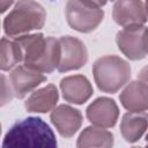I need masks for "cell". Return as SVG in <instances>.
<instances>
[{
    "label": "cell",
    "mask_w": 148,
    "mask_h": 148,
    "mask_svg": "<svg viewBox=\"0 0 148 148\" xmlns=\"http://www.w3.org/2000/svg\"><path fill=\"white\" fill-rule=\"evenodd\" d=\"M46 20L45 9L35 1H18L6 16L3 29L9 37H21L43 28Z\"/></svg>",
    "instance_id": "obj_3"
},
{
    "label": "cell",
    "mask_w": 148,
    "mask_h": 148,
    "mask_svg": "<svg viewBox=\"0 0 148 148\" xmlns=\"http://www.w3.org/2000/svg\"><path fill=\"white\" fill-rule=\"evenodd\" d=\"M60 88L64 98L74 104H82L92 95V87L83 75H72L62 79Z\"/></svg>",
    "instance_id": "obj_12"
},
{
    "label": "cell",
    "mask_w": 148,
    "mask_h": 148,
    "mask_svg": "<svg viewBox=\"0 0 148 148\" xmlns=\"http://www.w3.org/2000/svg\"><path fill=\"white\" fill-rule=\"evenodd\" d=\"M22 61L25 66L40 73H52L60 62V43L54 37L42 34H28L15 38Z\"/></svg>",
    "instance_id": "obj_1"
},
{
    "label": "cell",
    "mask_w": 148,
    "mask_h": 148,
    "mask_svg": "<svg viewBox=\"0 0 148 148\" xmlns=\"http://www.w3.org/2000/svg\"><path fill=\"white\" fill-rule=\"evenodd\" d=\"M145 7H146V12H147V16H148V1L145 2Z\"/></svg>",
    "instance_id": "obj_22"
},
{
    "label": "cell",
    "mask_w": 148,
    "mask_h": 148,
    "mask_svg": "<svg viewBox=\"0 0 148 148\" xmlns=\"http://www.w3.org/2000/svg\"><path fill=\"white\" fill-rule=\"evenodd\" d=\"M45 80L46 76L43 75V73L25 65L16 66L9 74L10 86L13 88L14 95L17 98H23Z\"/></svg>",
    "instance_id": "obj_9"
},
{
    "label": "cell",
    "mask_w": 148,
    "mask_h": 148,
    "mask_svg": "<svg viewBox=\"0 0 148 148\" xmlns=\"http://www.w3.org/2000/svg\"><path fill=\"white\" fill-rule=\"evenodd\" d=\"M132 148H148V146H147V145H146L145 147H143V146H134V147H132Z\"/></svg>",
    "instance_id": "obj_21"
},
{
    "label": "cell",
    "mask_w": 148,
    "mask_h": 148,
    "mask_svg": "<svg viewBox=\"0 0 148 148\" xmlns=\"http://www.w3.org/2000/svg\"><path fill=\"white\" fill-rule=\"evenodd\" d=\"M112 17L114 22L124 28L143 25L148 20L145 2L134 0H121L113 5Z\"/></svg>",
    "instance_id": "obj_8"
},
{
    "label": "cell",
    "mask_w": 148,
    "mask_h": 148,
    "mask_svg": "<svg viewBox=\"0 0 148 148\" xmlns=\"http://www.w3.org/2000/svg\"><path fill=\"white\" fill-rule=\"evenodd\" d=\"M14 91L12 86L7 82V79L5 75H1V104L5 105L6 103L10 102L13 98Z\"/></svg>",
    "instance_id": "obj_18"
},
{
    "label": "cell",
    "mask_w": 148,
    "mask_h": 148,
    "mask_svg": "<svg viewBox=\"0 0 148 148\" xmlns=\"http://www.w3.org/2000/svg\"><path fill=\"white\" fill-rule=\"evenodd\" d=\"M148 128V113L127 112L124 114L120 124V132L127 142L138 141Z\"/></svg>",
    "instance_id": "obj_15"
},
{
    "label": "cell",
    "mask_w": 148,
    "mask_h": 148,
    "mask_svg": "<svg viewBox=\"0 0 148 148\" xmlns=\"http://www.w3.org/2000/svg\"><path fill=\"white\" fill-rule=\"evenodd\" d=\"M92 74L97 87L109 94L118 91L131 77V66L117 56H104L92 65Z\"/></svg>",
    "instance_id": "obj_4"
},
{
    "label": "cell",
    "mask_w": 148,
    "mask_h": 148,
    "mask_svg": "<svg viewBox=\"0 0 148 148\" xmlns=\"http://www.w3.org/2000/svg\"><path fill=\"white\" fill-rule=\"evenodd\" d=\"M112 147H113L112 133L97 126H89L84 128L76 141V148H112Z\"/></svg>",
    "instance_id": "obj_16"
},
{
    "label": "cell",
    "mask_w": 148,
    "mask_h": 148,
    "mask_svg": "<svg viewBox=\"0 0 148 148\" xmlns=\"http://www.w3.org/2000/svg\"><path fill=\"white\" fill-rule=\"evenodd\" d=\"M22 61V56L17 43L7 38L1 39V69L9 71L14 69L16 65Z\"/></svg>",
    "instance_id": "obj_17"
},
{
    "label": "cell",
    "mask_w": 148,
    "mask_h": 148,
    "mask_svg": "<svg viewBox=\"0 0 148 148\" xmlns=\"http://www.w3.org/2000/svg\"><path fill=\"white\" fill-rule=\"evenodd\" d=\"M116 42L119 50L131 60H140L148 56V28L145 25L121 29Z\"/></svg>",
    "instance_id": "obj_6"
},
{
    "label": "cell",
    "mask_w": 148,
    "mask_h": 148,
    "mask_svg": "<svg viewBox=\"0 0 148 148\" xmlns=\"http://www.w3.org/2000/svg\"><path fill=\"white\" fill-rule=\"evenodd\" d=\"M59 95L56 86L47 84L36 91H34L25 102V109L29 112H38L44 113L51 111L57 102Z\"/></svg>",
    "instance_id": "obj_14"
},
{
    "label": "cell",
    "mask_w": 148,
    "mask_h": 148,
    "mask_svg": "<svg viewBox=\"0 0 148 148\" xmlns=\"http://www.w3.org/2000/svg\"><path fill=\"white\" fill-rule=\"evenodd\" d=\"M121 105L130 112L148 111V86L142 81H132L119 96Z\"/></svg>",
    "instance_id": "obj_13"
},
{
    "label": "cell",
    "mask_w": 148,
    "mask_h": 148,
    "mask_svg": "<svg viewBox=\"0 0 148 148\" xmlns=\"http://www.w3.org/2000/svg\"><path fill=\"white\" fill-rule=\"evenodd\" d=\"M60 43V62L58 71L64 73L79 69L86 65L88 60V51L86 45L77 38L72 36H62Z\"/></svg>",
    "instance_id": "obj_7"
},
{
    "label": "cell",
    "mask_w": 148,
    "mask_h": 148,
    "mask_svg": "<svg viewBox=\"0 0 148 148\" xmlns=\"http://www.w3.org/2000/svg\"><path fill=\"white\" fill-rule=\"evenodd\" d=\"M146 145H147V146H148V134H147V135H146Z\"/></svg>",
    "instance_id": "obj_23"
},
{
    "label": "cell",
    "mask_w": 148,
    "mask_h": 148,
    "mask_svg": "<svg viewBox=\"0 0 148 148\" xmlns=\"http://www.w3.org/2000/svg\"><path fill=\"white\" fill-rule=\"evenodd\" d=\"M118 106L116 102L108 97H99L87 109V118L97 127L106 128L116 125L118 119Z\"/></svg>",
    "instance_id": "obj_10"
},
{
    "label": "cell",
    "mask_w": 148,
    "mask_h": 148,
    "mask_svg": "<svg viewBox=\"0 0 148 148\" xmlns=\"http://www.w3.org/2000/svg\"><path fill=\"white\" fill-rule=\"evenodd\" d=\"M103 5H105V2L68 1L65 13L69 27L80 32H90L95 30L104 17V12L102 9Z\"/></svg>",
    "instance_id": "obj_5"
},
{
    "label": "cell",
    "mask_w": 148,
    "mask_h": 148,
    "mask_svg": "<svg viewBox=\"0 0 148 148\" xmlns=\"http://www.w3.org/2000/svg\"><path fill=\"white\" fill-rule=\"evenodd\" d=\"M13 2L12 1H5V0H0V9H1V13H3L6 9H7V7H9L10 5H12Z\"/></svg>",
    "instance_id": "obj_20"
},
{
    "label": "cell",
    "mask_w": 148,
    "mask_h": 148,
    "mask_svg": "<svg viewBox=\"0 0 148 148\" xmlns=\"http://www.w3.org/2000/svg\"><path fill=\"white\" fill-rule=\"evenodd\" d=\"M139 80L142 81L143 83H146V84L148 86V65L145 66V67L140 71V73H139Z\"/></svg>",
    "instance_id": "obj_19"
},
{
    "label": "cell",
    "mask_w": 148,
    "mask_h": 148,
    "mask_svg": "<svg viewBox=\"0 0 148 148\" xmlns=\"http://www.w3.org/2000/svg\"><path fill=\"white\" fill-rule=\"evenodd\" d=\"M51 120L62 136L71 138L81 127L82 114L79 110L69 105L61 104L53 109L51 113Z\"/></svg>",
    "instance_id": "obj_11"
},
{
    "label": "cell",
    "mask_w": 148,
    "mask_h": 148,
    "mask_svg": "<svg viewBox=\"0 0 148 148\" xmlns=\"http://www.w3.org/2000/svg\"><path fill=\"white\" fill-rule=\"evenodd\" d=\"M2 148H58L51 127L38 117L17 120L5 135Z\"/></svg>",
    "instance_id": "obj_2"
}]
</instances>
